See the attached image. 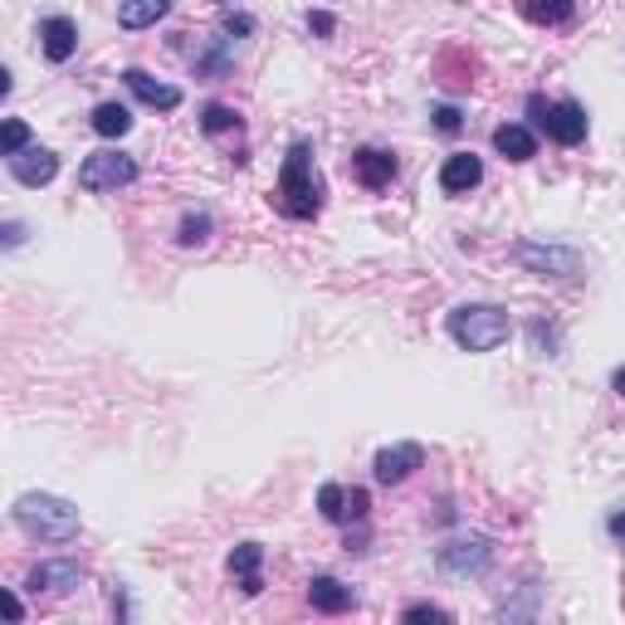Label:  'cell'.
<instances>
[{"label": "cell", "mask_w": 625, "mask_h": 625, "mask_svg": "<svg viewBox=\"0 0 625 625\" xmlns=\"http://www.w3.org/2000/svg\"><path fill=\"white\" fill-rule=\"evenodd\" d=\"M322 195H328V186H322L318 162H312V142H293L279 166V181H273L269 201L279 205V215H289V220H318Z\"/></svg>", "instance_id": "1"}, {"label": "cell", "mask_w": 625, "mask_h": 625, "mask_svg": "<svg viewBox=\"0 0 625 625\" xmlns=\"http://www.w3.org/2000/svg\"><path fill=\"white\" fill-rule=\"evenodd\" d=\"M10 523L35 543H68L78 537V508L59 494H20L10 503Z\"/></svg>", "instance_id": "2"}, {"label": "cell", "mask_w": 625, "mask_h": 625, "mask_svg": "<svg viewBox=\"0 0 625 625\" xmlns=\"http://www.w3.org/2000/svg\"><path fill=\"white\" fill-rule=\"evenodd\" d=\"M445 332L464 352H494L508 342L513 322H508V308H498V303H459L445 318Z\"/></svg>", "instance_id": "3"}, {"label": "cell", "mask_w": 625, "mask_h": 625, "mask_svg": "<svg viewBox=\"0 0 625 625\" xmlns=\"http://www.w3.org/2000/svg\"><path fill=\"white\" fill-rule=\"evenodd\" d=\"M527 113H533V127L547 132V142L557 146H582L586 142V107L562 98V103H547L543 93L527 98Z\"/></svg>", "instance_id": "4"}, {"label": "cell", "mask_w": 625, "mask_h": 625, "mask_svg": "<svg viewBox=\"0 0 625 625\" xmlns=\"http://www.w3.org/2000/svg\"><path fill=\"white\" fill-rule=\"evenodd\" d=\"M142 176V166H137V156L117 152V146H103V152L84 156V166H78V186L93 195L103 191H127V186Z\"/></svg>", "instance_id": "5"}, {"label": "cell", "mask_w": 625, "mask_h": 625, "mask_svg": "<svg viewBox=\"0 0 625 625\" xmlns=\"http://www.w3.org/2000/svg\"><path fill=\"white\" fill-rule=\"evenodd\" d=\"M513 259L523 264L527 273H537V279H576V273L586 269L576 250H566V244H547V240L513 244Z\"/></svg>", "instance_id": "6"}, {"label": "cell", "mask_w": 625, "mask_h": 625, "mask_svg": "<svg viewBox=\"0 0 625 625\" xmlns=\"http://www.w3.org/2000/svg\"><path fill=\"white\" fill-rule=\"evenodd\" d=\"M494 552H498L494 537L469 533V537H449L435 552V562H439V572H449V576H479V572H488Z\"/></svg>", "instance_id": "7"}, {"label": "cell", "mask_w": 625, "mask_h": 625, "mask_svg": "<svg viewBox=\"0 0 625 625\" xmlns=\"http://www.w3.org/2000/svg\"><path fill=\"white\" fill-rule=\"evenodd\" d=\"M420 464H425V449H420L416 439H400V445L377 449V459H371V474H377V484H406Z\"/></svg>", "instance_id": "8"}, {"label": "cell", "mask_w": 625, "mask_h": 625, "mask_svg": "<svg viewBox=\"0 0 625 625\" xmlns=\"http://www.w3.org/2000/svg\"><path fill=\"white\" fill-rule=\"evenodd\" d=\"M10 176H15L20 186H29V191H39V186H49L59 176V152H49V146H25V152L5 156Z\"/></svg>", "instance_id": "9"}, {"label": "cell", "mask_w": 625, "mask_h": 625, "mask_svg": "<svg viewBox=\"0 0 625 625\" xmlns=\"http://www.w3.org/2000/svg\"><path fill=\"white\" fill-rule=\"evenodd\" d=\"M29 591H44V596H64L74 591V586H84V566L74 562V557H49V562H39L35 572H29Z\"/></svg>", "instance_id": "10"}, {"label": "cell", "mask_w": 625, "mask_h": 625, "mask_svg": "<svg viewBox=\"0 0 625 625\" xmlns=\"http://www.w3.org/2000/svg\"><path fill=\"white\" fill-rule=\"evenodd\" d=\"M123 84H127V93H132L137 103L156 107V113H176V107H181V88L152 78L146 68H123Z\"/></svg>", "instance_id": "11"}, {"label": "cell", "mask_w": 625, "mask_h": 625, "mask_svg": "<svg viewBox=\"0 0 625 625\" xmlns=\"http://www.w3.org/2000/svg\"><path fill=\"white\" fill-rule=\"evenodd\" d=\"M396 152H381V146H357L352 152V176H357V186H367V191H386L391 181H396Z\"/></svg>", "instance_id": "12"}, {"label": "cell", "mask_w": 625, "mask_h": 625, "mask_svg": "<svg viewBox=\"0 0 625 625\" xmlns=\"http://www.w3.org/2000/svg\"><path fill=\"white\" fill-rule=\"evenodd\" d=\"M479 181H484V162H479L474 152H455L439 166V191L445 195H469Z\"/></svg>", "instance_id": "13"}, {"label": "cell", "mask_w": 625, "mask_h": 625, "mask_svg": "<svg viewBox=\"0 0 625 625\" xmlns=\"http://www.w3.org/2000/svg\"><path fill=\"white\" fill-rule=\"evenodd\" d=\"M39 49H44L49 64H68L78 49V25L68 15H49L44 25H39Z\"/></svg>", "instance_id": "14"}, {"label": "cell", "mask_w": 625, "mask_h": 625, "mask_svg": "<svg viewBox=\"0 0 625 625\" xmlns=\"http://www.w3.org/2000/svg\"><path fill=\"white\" fill-rule=\"evenodd\" d=\"M308 605L318 615H347L352 605H357V596H352V586H342L337 576H312V582H308Z\"/></svg>", "instance_id": "15"}, {"label": "cell", "mask_w": 625, "mask_h": 625, "mask_svg": "<svg viewBox=\"0 0 625 625\" xmlns=\"http://www.w3.org/2000/svg\"><path fill=\"white\" fill-rule=\"evenodd\" d=\"M494 152L508 156V162H533L537 156V132L523 123H498L494 127Z\"/></svg>", "instance_id": "16"}, {"label": "cell", "mask_w": 625, "mask_h": 625, "mask_svg": "<svg viewBox=\"0 0 625 625\" xmlns=\"http://www.w3.org/2000/svg\"><path fill=\"white\" fill-rule=\"evenodd\" d=\"M225 566H230V576H240V591H244V596H259V591H264V582H259L264 547H259V543H240Z\"/></svg>", "instance_id": "17"}, {"label": "cell", "mask_w": 625, "mask_h": 625, "mask_svg": "<svg viewBox=\"0 0 625 625\" xmlns=\"http://www.w3.org/2000/svg\"><path fill=\"white\" fill-rule=\"evenodd\" d=\"M176 0H117V25L123 29H152L156 20L171 15Z\"/></svg>", "instance_id": "18"}, {"label": "cell", "mask_w": 625, "mask_h": 625, "mask_svg": "<svg viewBox=\"0 0 625 625\" xmlns=\"http://www.w3.org/2000/svg\"><path fill=\"white\" fill-rule=\"evenodd\" d=\"M88 123H93V132L107 137V142H113V137H127V132H132V113H127V103H117V98L98 103Z\"/></svg>", "instance_id": "19"}, {"label": "cell", "mask_w": 625, "mask_h": 625, "mask_svg": "<svg viewBox=\"0 0 625 625\" xmlns=\"http://www.w3.org/2000/svg\"><path fill=\"white\" fill-rule=\"evenodd\" d=\"M518 15L533 25H566L576 15V0H518Z\"/></svg>", "instance_id": "20"}, {"label": "cell", "mask_w": 625, "mask_h": 625, "mask_svg": "<svg viewBox=\"0 0 625 625\" xmlns=\"http://www.w3.org/2000/svg\"><path fill=\"white\" fill-rule=\"evenodd\" d=\"M215 234V220L211 211H191L181 215V230H176V244H186V250H195V244H205Z\"/></svg>", "instance_id": "21"}, {"label": "cell", "mask_w": 625, "mask_h": 625, "mask_svg": "<svg viewBox=\"0 0 625 625\" xmlns=\"http://www.w3.org/2000/svg\"><path fill=\"white\" fill-rule=\"evenodd\" d=\"M318 513L322 518H328V523H347V488H342V484H322L318 488Z\"/></svg>", "instance_id": "22"}, {"label": "cell", "mask_w": 625, "mask_h": 625, "mask_svg": "<svg viewBox=\"0 0 625 625\" xmlns=\"http://www.w3.org/2000/svg\"><path fill=\"white\" fill-rule=\"evenodd\" d=\"M201 127H205L211 137H220V132H240V113H234V107H225V103H205Z\"/></svg>", "instance_id": "23"}, {"label": "cell", "mask_w": 625, "mask_h": 625, "mask_svg": "<svg viewBox=\"0 0 625 625\" xmlns=\"http://www.w3.org/2000/svg\"><path fill=\"white\" fill-rule=\"evenodd\" d=\"M527 337H533V352H543V357H557V328H552V322L537 318L533 328H527Z\"/></svg>", "instance_id": "24"}, {"label": "cell", "mask_w": 625, "mask_h": 625, "mask_svg": "<svg viewBox=\"0 0 625 625\" xmlns=\"http://www.w3.org/2000/svg\"><path fill=\"white\" fill-rule=\"evenodd\" d=\"M220 29H225V35H234V39H250L254 35V15H244V10H225Z\"/></svg>", "instance_id": "25"}, {"label": "cell", "mask_w": 625, "mask_h": 625, "mask_svg": "<svg viewBox=\"0 0 625 625\" xmlns=\"http://www.w3.org/2000/svg\"><path fill=\"white\" fill-rule=\"evenodd\" d=\"M25 146H29V127H25V117H5V156L25 152Z\"/></svg>", "instance_id": "26"}, {"label": "cell", "mask_w": 625, "mask_h": 625, "mask_svg": "<svg viewBox=\"0 0 625 625\" xmlns=\"http://www.w3.org/2000/svg\"><path fill=\"white\" fill-rule=\"evenodd\" d=\"M533 605H537V582H527L523 586V601H513V605H498V615H508V621H513V615H533Z\"/></svg>", "instance_id": "27"}, {"label": "cell", "mask_w": 625, "mask_h": 625, "mask_svg": "<svg viewBox=\"0 0 625 625\" xmlns=\"http://www.w3.org/2000/svg\"><path fill=\"white\" fill-rule=\"evenodd\" d=\"M406 621H449V611L445 605H435V601H416V605H406Z\"/></svg>", "instance_id": "28"}, {"label": "cell", "mask_w": 625, "mask_h": 625, "mask_svg": "<svg viewBox=\"0 0 625 625\" xmlns=\"http://www.w3.org/2000/svg\"><path fill=\"white\" fill-rule=\"evenodd\" d=\"M308 29H312V35H318V39H328L332 29H337V20H332L328 10H308Z\"/></svg>", "instance_id": "29"}, {"label": "cell", "mask_w": 625, "mask_h": 625, "mask_svg": "<svg viewBox=\"0 0 625 625\" xmlns=\"http://www.w3.org/2000/svg\"><path fill=\"white\" fill-rule=\"evenodd\" d=\"M435 127L439 132H459V127H464V117H459V107H435Z\"/></svg>", "instance_id": "30"}, {"label": "cell", "mask_w": 625, "mask_h": 625, "mask_svg": "<svg viewBox=\"0 0 625 625\" xmlns=\"http://www.w3.org/2000/svg\"><path fill=\"white\" fill-rule=\"evenodd\" d=\"M367 508H371L367 488H347V513H352V518H357V523H361V518H367Z\"/></svg>", "instance_id": "31"}, {"label": "cell", "mask_w": 625, "mask_h": 625, "mask_svg": "<svg viewBox=\"0 0 625 625\" xmlns=\"http://www.w3.org/2000/svg\"><path fill=\"white\" fill-rule=\"evenodd\" d=\"M20 244H25V225L5 220V250H20Z\"/></svg>", "instance_id": "32"}, {"label": "cell", "mask_w": 625, "mask_h": 625, "mask_svg": "<svg viewBox=\"0 0 625 625\" xmlns=\"http://www.w3.org/2000/svg\"><path fill=\"white\" fill-rule=\"evenodd\" d=\"M605 533H611V537H621V543H625V508H615V513L605 518Z\"/></svg>", "instance_id": "33"}, {"label": "cell", "mask_w": 625, "mask_h": 625, "mask_svg": "<svg viewBox=\"0 0 625 625\" xmlns=\"http://www.w3.org/2000/svg\"><path fill=\"white\" fill-rule=\"evenodd\" d=\"M611 386H615V391H621V396H625V367H615V377H611Z\"/></svg>", "instance_id": "34"}]
</instances>
